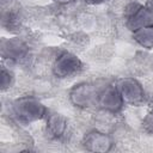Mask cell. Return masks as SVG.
I'll list each match as a JSON object with an SVG mask.
<instances>
[{
	"label": "cell",
	"mask_w": 153,
	"mask_h": 153,
	"mask_svg": "<svg viewBox=\"0 0 153 153\" xmlns=\"http://www.w3.org/2000/svg\"><path fill=\"white\" fill-rule=\"evenodd\" d=\"M142 128L146 133L153 135V110L149 111L142 120Z\"/></svg>",
	"instance_id": "12"
},
{
	"label": "cell",
	"mask_w": 153,
	"mask_h": 153,
	"mask_svg": "<svg viewBox=\"0 0 153 153\" xmlns=\"http://www.w3.org/2000/svg\"><path fill=\"white\" fill-rule=\"evenodd\" d=\"M12 114L18 123L27 126L47 117L48 110L45 105L36 97L23 96L12 103Z\"/></svg>",
	"instance_id": "1"
},
{
	"label": "cell",
	"mask_w": 153,
	"mask_h": 153,
	"mask_svg": "<svg viewBox=\"0 0 153 153\" xmlns=\"http://www.w3.org/2000/svg\"><path fill=\"white\" fill-rule=\"evenodd\" d=\"M86 4H88V5H102V4H104V2H108V1H110V0H84Z\"/></svg>",
	"instance_id": "13"
},
{
	"label": "cell",
	"mask_w": 153,
	"mask_h": 153,
	"mask_svg": "<svg viewBox=\"0 0 153 153\" xmlns=\"http://www.w3.org/2000/svg\"><path fill=\"white\" fill-rule=\"evenodd\" d=\"M53 1H55L57 4H61V5H65V4H69V2H72L74 0H53Z\"/></svg>",
	"instance_id": "14"
},
{
	"label": "cell",
	"mask_w": 153,
	"mask_h": 153,
	"mask_svg": "<svg viewBox=\"0 0 153 153\" xmlns=\"http://www.w3.org/2000/svg\"><path fill=\"white\" fill-rule=\"evenodd\" d=\"M126 26L130 31L146 26H153V8L131 2L126 10Z\"/></svg>",
	"instance_id": "3"
},
{
	"label": "cell",
	"mask_w": 153,
	"mask_h": 153,
	"mask_svg": "<svg viewBox=\"0 0 153 153\" xmlns=\"http://www.w3.org/2000/svg\"><path fill=\"white\" fill-rule=\"evenodd\" d=\"M124 103L140 105L145 100V91L142 85L135 78H121L116 84Z\"/></svg>",
	"instance_id": "5"
},
{
	"label": "cell",
	"mask_w": 153,
	"mask_h": 153,
	"mask_svg": "<svg viewBox=\"0 0 153 153\" xmlns=\"http://www.w3.org/2000/svg\"><path fill=\"white\" fill-rule=\"evenodd\" d=\"M67 130H68V121L65 116L56 112L47 115L45 131L50 139L61 140L62 137H65Z\"/></svg>",
	"instance_id": "9"
},
{
	"label": "cell",
	"mask_w": 153,
	"mask_h": 153,
	"mask_svg": "<svg viewBox=\"0 0 153 153\" xmlns=\"http://www.w3.org/2000/svg\"><path fill=\"white\" fill-rule=\"evenodd\" d=\"M82 67H84L82 61L75 54L69 51H63L55 59L51 69H53V74L56 78L65 79L78 74L82 69Z\"/></svg>",
	"instance_id": "4"
},
{
	"label": "cell",
	"mask_w": 153,
	"mask_h": 153,
	"mask_svg": "<svg viewBox=\"0 0 153 153\" xmlns=\"http://www.w3.org/2000/svg\"><path fill=\"white\" fill-rule=\"evenodd\" d=\"M81 143L88 152H109L112 148L114 141L109 134L93 129L84 135Z\"/></svg>",
	"instance_id": "8"
},
{
	"label": "cell",
	"mask_w": 153,
	"mask_h": 153,
	"mask_svg": "<svg viewBox=\"0 0 153 153\" xmlns=\"http://www.w3.org/2000/svg\"><path fill=\"white\" fill-rule=\"evenodd\" d=\"M123 105H124V100L117 86L112 84H105V86L102 88L98 96L97 106L106 112L117 114L122 110Z\"/></svg>",
	"instance_id": "6"
},
{
	"label": "cell",
	"mask_w": 153,
	"mask_h": 153,
	"mask_svg": "<svg viewBox=\"0 0 153 153\" xmlns=\"http://www.w3.org/2000/svg\"><path fill=\"white\" fill-rule=\"evenodd\" d=\"M133 38L142 48L153 49V26H146L133 31Z\"/></svg>",
	"instance_id": "10"
},
{
	"label": "cell",
	"mask_w": 153,
	"mask_h": 153,
	"mask_svg": "<svg viewBox=\"0 0 153 153\" xmlns=\"http://www.w3.org/2000/svg\"><path fill=\"white\" fill-rule=\"evenodd\" d=\"M14 84V74L5 66L1 67V91H6Z\"/></svg>",
	"instance_id": "11"
},
{
	"label": "cell",
	"mask_w": 153,
	"mask_h": 153,
	"mask_svg": "<svg viewBox=\"0 0 153 153\" xmlns=\"http://www.w3.org/2000/svg\"><path fill=\"white\" fill-rule=\"evenodd\" d=\"M29 55L27 44L18 38H7L1 41V57L4 60H10L11 62H22Z\"/></svg>",
	"instance_id": "7"
},
{
	"label": "cell",
	"mask_w": 153,
	"mask_h": 153,
	"mask_svg": "<svg viewBox=\"0 0 153 153\" xmlns=\"http://www.w3.org/2000/svg\"><path fill=\"white\" fill-rule=\"evenodd\" d=\"M105 86V82L102 80L97 81H84L74 85L69 91L71 103L81 109H87L97 105L98 96L102 88Z\"/></svg>",
	"instance_id": "2"
}]
</instances>
